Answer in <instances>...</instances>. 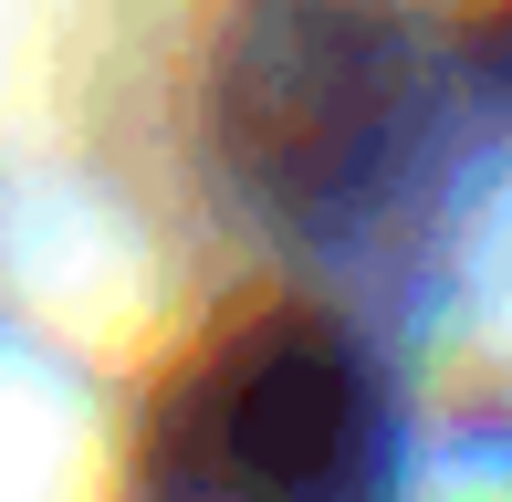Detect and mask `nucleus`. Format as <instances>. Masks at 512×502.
Returning a JSON list of instances; mask_svg holds the SVG:
<instances>
[{"label":"nucleus","mask_w":512,"mask_h":502,"mask_svg":"<svg viewBox=\"0 0 512 502\" xmlns=\"http://www.w3.org/2000/svg\"><path fill=\"white\" fill-rule=\"evenodd\" d=\"M377 482V367L314 304L230 314L147 419V502H377Z\"/></svg>","instance_id":"f257e3e1"},{"label":"nucleus","mask_w":512,"mask_h":502,"mask_svg":"<svg viewBox=\"0 0 512 502\" xmlns=\"http://www.w3.org/2000/svg\"><path fill=\"white\" fill-rule=\"evenodd\" d=\"M418 42L377 0H251L220 53V147L251 199L345 220L408 168Z\"/></svg>","instance_id":"f03ea898"}]
</instances>
